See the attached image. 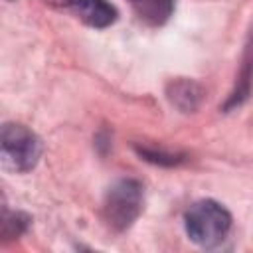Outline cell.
I'll return each mask as SVG.
<instances>
[{
  "instance_id": "6da1fadb",
  "label": "cell",
  "mask_w": 253,
  "mask_h": 253,
  "mask_svg": "<svg viewBox=\"0 0 253 253\" xmlns=\"http://www.w3.org/2000/svg\"><path fill=\"white\" fill-rule=\"evenodd\" d=\"M188 237L200 247H217L231 229V213L215 200H200L184 215Z\"/></svg>"
},
{
  "instance_id": "7a4b0ae2",
  "label": "cell",
  "mask_w": 253,
  "mask_h": 253,
  "mask_svg": "<svg viewBox=\"0 0 253 253\" xmlns=\"http://www.w3.org/2000/svg\"><path fill=\"white\" fill-rule=\"evenodd\" d=\"M144 192L142 184L132 178L117 180L105 194L103 200V219L115 231L128 229L142 211Z\"/></svg>"
},
{
  "instance_id": "3957f363",
  "label": "cell",
  "mask_w": 253,
  "mask_h": 253,
  "mask_svg": "<svg viewBox=\"0 0 253 253\" xmlns=\"http://www.w3.org/2000/svg\"><path fill=\"white\" fill-rule=\"evenodd\" d=\"M0 156L4 168L12 172H30L42 156V140L28 126L6 123L0 134Z\"/></svg>"
},
{
  "instance_id": "277c9868",
  "label": "cell",
  "mask_w": 253,
  "mask_h": 253,
  "mask_svg": "<svg viewBox=\"0 0 253 253\" xmlns=\"http://www.w3.org/2000/svg\"><path fill=\"white\" fill-rule=\"evenodd\" d=\"M77 18L91 28H109L117 20V8L107 0H73Z\"/></svg>"
},
{
  "instance_id": "5b68a950",
  "label": "cell",
  "mask_w": 253,
  "mask_h": 253,
  "mask_svg": "<svg viewBox=\"0 0 253 253\" xmlns=\"http://www.w3.org/2000/svg\"><path fill=\"white\" fill-rule=\"evenodd\" d=\"M168 99L180 111L190 113V111H194L200 105V101H202V89L194 81H186V79L174 81L170 85V89H168Z\"/></svg>"
},
{
  "instance_id": "8992f818",
  "label": "cell",
  "mask_w": 253,
  "mask_h": 253,
  "mask_svg": "<svg viewBox=\"0 0 253 253\" xmlns=\"http://www.w3.org/2000/svg\"><path fill=\"white\" fill-rule=\"evenodd\" d=\"M172 6L174 0H140V18L152 24H162L170 16Z\"/></svg>"
},
{
  "instance_id": "52a82bcc",
  "label": "cell",
  "mask_w": 253,
  "mask_h": 253,
  "mask_svg": "<svg viewBox=\"0 0 253 253\" xmlns=\"http://www.w3.org/2000/svg\"><path fill=\"white\" fill-rule=\"evenodd\" d=\"M140 156H144L146 160L150 162H156V164H176L180 158L172 156V154H166V152H156V150H142L140 148Z\"/></svg>"
},
{
  "instance_id": "ba28073f",
  "label": "cell",
  "mask_w": 253,
  "mask_h": 253,
  "mask_svg": "<svg viewBox=\"0 0 253 253\" xmlns=\"http://www.w3.org/2000/svg\"><path fill=\"white\" fill-rule=\"evenodd\" d=\"M47 4L51 6H67V4H73V0H45Z\"/></svg>"
},
{
  "instance_id": "9c48e42d",
  "label": "cell",
  "mask_w": 253,
  "mask_h": 253,
  "mask_svg": "<svg viewBox=\"0 0 253 253\" xmlns=\"http://www.w3.org/2000/svg\"><path fill=\"white\" fill-rule=\"evenodd\" d=\"M134 2H140V0H134Z\"/></svg>"
}]
</instances>
